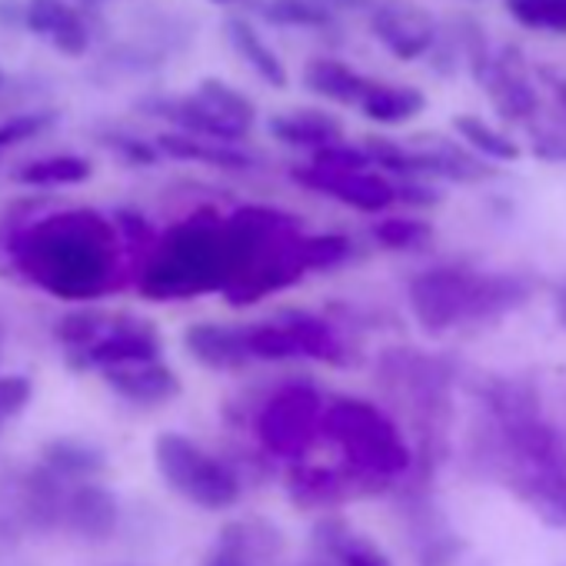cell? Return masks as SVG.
<instances>
[{
    "mask_svg": "<svg viewBox=\"0 0 566 566\" xmlns=\"http://www.w3.org/2000/svg\"><path fill=\"white\" fill-rule=\"evenodd\" d=\"M536 297V280L523 270H483L440 260L407 280V307L423 334L443 337L460 327L496 324Z\"/></svg>",
    "mask_w": 566,
    "mask_h": 566,
    "instance_id": "cell-1",
    "label": "cell"
},
{
    "mask_svg": "<svg viewBox=\"0 0 566 566\" xmlns=\"http://www.w3.org/2000/svg\"><path fill=\"white\" fill-rule=\"evenodd\" d=\"M28 253L44 260L41 276L67 301H87L107 291L117 253V230L94 210L57 213L28 233ZM41 280V283H44Z\"/></svg>",
    "mask_w": 566,
    "mask_h": 566,
    "instance_id": "cell-2",
    "label": "cell"
},
{
    "mask_svg": "<svg viewBox=\"0 0 566 566\" xmlns=\"http://www.w3.org/2000/svg\"><path fill=\"white\" fill-rule=\"evenodd\" d=\"M324 443H331L340 453V463L394 490H400V483L417 467L410 433L390 417L387 407H380L370 397H331L324 413Z\"/></svg>",
    "mask_w": 566,
    "mask_h": 566,
    "instance_id": "cell-3",
    "label": "cell"
},
{
    "mask_svg": "<svg viewBox=\"0 0 566 566\" xmlns=\"http://www.w3.org/2000/svg\"><path fill=\"white\" fill-rule=\"evenodd\" d=\"M327 403L331 394L307 377L273 384L247 417L256 450L273 463H304L314 447L324 443Z\"/></svg>",
    "mask_w": 566,
    "mask_h": 566,
    "instance_id": "cell-4",
    "label": "cell"
},
{
    "mask_svg": "<svg viewBox=\"0 0 566 566\" xmlns=\"http://www.w3.org/2000/svg\"><path fill=\"white\" fill-rule=\"evenodd\" d=\"M154 463L177 496L207 513L233 510L243 500V476L237 467L184 433H160L154 440Z\"/></svg>",
    "mask_w": 566,
    "mask_h": 566,
    "instance_id": "cell-5",
    "label": "cell"
},
{
    "mask_svg": "<svg viewBox=\"0 0 566 566\" xmlns=\"http://www.w3.org/2000/svg\"><path fill=\"white\" fill-rule=\"evenodd\" d=\"M283 490H287V500L297 510L321 513V516L340 513V506L357 503V500L394 493V486L370 480L347 463H314V460L287 467V473H283Z\"/></svg>",
    "mask_w": 566,
    "mask_h": 566,
    "instance_id": "cell-6",
    "label": "cell"
},
{
    "mask_svg": "<svg viewBox=\"0 0 566 566\" xmlns=\"http://www.w3.org/2000/svg\"><path fill=\"white\" fill-rule=\"evenodd\" d=\"M291 180L301 184L311 193H321L347 210L367 213V217H384L397 207V184L380 174L377 167L370 170H327L317 164H301L291 167Z\"/></svg>",
    "mask_w": 566,
    "mask_h": 566,
    "instance_id": "cell-7",
    "label": "cell"
},
{
    "mask_svg": "<svg viewBox=\"0 0 566 566\" xmlns=\"http://www.w3.org/2000/svg\"><path fill=\"white\" fill-rule=\"evenodd\" d=\"M367 24L380 48L403 64L427 61L440 38V24L433 21V14L410 4V0H377L367 14Z\"/></svg>",
    "mask_w": 566,
    "mask_h": 566,
    "instance_id": "cell-8",
    "label": "cell"
},
{
    "mask_svg": "<svg viewBox=\"0 0 566 566\" xmlns=\"http://www.w3.org/2000/svg\"><path fill=\"white\" fill-rule=\"evenodd\" d=\"M490 94V104L503 124H533L539 114V91L533 84L530 64L520 48H503L493 54L490 67L476 77Z\"/></svg>",
    "mask_w": 566,
    "mask_h": 566,
    "instance_id": "cell-9",
    "label": "cell"
},
{
    "mask_svg": "<svg viewBox=\"0 0 566 566\" xmlns=\"http://www.w3.org/2000/svg\"><path fill=\"white\" fill-rule=\"evenodd\" d=\"M24 31L71 61L87 57L94 48V31L71 0H28Z\"/></svg>",
    "mask_w": 566,
    "mask_h": 566,
    "instance_id": "cell-10",
    "label": "cell"
},
{
    "mask_svg": "<svg viewBox=\"0 0 566 566\" xmlns=\"http://www.w3.org/2000/svg\"><path fill=\"white\" fill-rule=\"evenodd\" d=\"M160 334L147 321L124 317L117 324H107V331L84 350V364L117 370V367H134V364H154L160 360Z\"/></svg>",
    "mask_w": 566,
    "mask_h": 566,
    "instance_id": "cell-11",
    "label": "cell"
},
{
    "mask_svg": "<svg viewBox=\"0 0 566 566\" xmlns=\"http://www.w3.org/2000/svg\"><path fill=\"white\" fill-rule=\"evenodd\" d=\"M276 317L294 331L307 364H324V367H340V370L357 364L350 340L324 314L307 311V307H280Z\"/></svg>",
    "mask_w": 566,
    "mask_h": 566,
    "instance_id": "cell-12",
    "label": "cell"
},
{
    "mask_svg": "<svg viewBox=\"0 0 566 566\" xmlns=\"http://www.w3.org/2000/svg\"><path fill=\"white\" fill-rule=\"evenodd\" d=\"M184 350L203 370H213V374H237L253 364L247 354L243 324H217V321L190 324L184 331Z\"/></svg>",
    "mask_w": 566,
    "mask_h": 566,
    "instance_id": "cell-13",
    "label": "cell"
},
{
    "mask_svg": "<svg viewBox=\"0 0 566 566\" xmlns=\"http://www.w3.org/2000/svg\"><path fill=\"white\" fill-rule=\"evenodd\" d=\"M266 134L276 144H283V147L307 150L314 157L317 150H327V147H334V144L344 140V124L331 111H321V107H294V111L273 114L266 120Z\"/></svg>",
    "mask_w": 566,
    "mask_h": 566,
    "instance_id": "cell-14",
    "label": "cell"
},
{
    "mask_svg": "<svg viewBox=\"0 0 566 566\" xmlns=\"http://www.w3.org/2000/svg\"><path fill=\"white\" fill-rule=\"evenodd\" d=\"M314 556L334 559L337 566H394V559L364 533H357L344 513H324L311 536Z\"/></svg>",
    "mask_w": 566,
    "mask_h": 566,
    "instance_id": "cell-15",
    "label": "cell"
},
{
    "mask_svg": "<svg viewBox=\"0 0 566 566\" xmlns=\"http://www.w3.org/2000/svg\"><path fill=\"white\" fill-rule=\"evenodd\" d=\"M483 420L490 423H510V420H523L533 413H543L539 407V390L526 380V377H510V374H480L470 384Z\"/></svg>",
    "mask_w": 566,
    "mask_h": 566,
    "instance_id": "cell-16",
    "label": "cell"
},
{
    "mask_svg": "<svg viewBox=\"0 0 566 566\" xmlns=\"http://www.w3.org/2000/svg\"><path fill=\"white\" fill-rule=\"evenodd\" d=\"M223 38L230 44V51L273 91H287L291 87V71L280 61V54L266 44V38L260 34V28L253 24L250 14H230L223 21Z\"/></svg>",
    "mask_w": 566,
    "mask_h": 566,
    "instance_id": "cell-17",
    "label": "cell"
},
{
    "mask_svg": "<svg viewBox=\"0 0 566 566\" xmlns=\"http://www.w3.org/2000/svg\"><path fill=\"white\" fill-rule=\"evenodd\" d=\"M503 486L543 523L566 530V470H510Z\"/></svg>",
    "mask_w": 566,
    "mask_h": 566,
    "instance_id": "cell-18",
    "label": "cell"
},
{
    "mask_svg": "<svg viewBox=\"0 0 566 566\" xmlns=\"http://www.w3.org/2000/svg\"><path fill=\"white\" fill-rule=\"evenodd\" d=\"M120 506L114 493L97 483H77L61 503V523L87 539H107L117 530Z\"/></svg>",
    "mask_w": 566,
    "mask_h": 566,
    "instance_id": "cell-19",
    "label": "cell"
},
{
    "mask_svg": "<svg viewBox=\"0 0 566 566\" xmlns=\"http://www.w3.org/2000/svg\"><path fill=\"white\" fill-rule=\"evenodd\" d=\"M104 380L107 387L130 400V403H140V407H160V403H170L180 397V377L164 364V360H154V364H134V367H117V370H104Z\"/></svg>",
    "mask_w": 566,
    "mask_h": 566,
    "instance_id": "cell-20",
    "label": "cell"
},
{
    "mask_svg": "<svg viewBox=\"0 0 566 566\" xmlns=\"http://www.w3.org/2000/svg\"><path fill=\"white\" fill-rule=\"evenodd\" d=\"M301 84L327 101V104H337V107H360L364 94L370 91V77H364L354 64L340 61V57H311L304 64V74H301Z\"/></svg>",
    "mask_w": 566,
    "mask_h": 566,
    "instance_id": "cell-21",
    "label": "cell"
},
{
    "mask_svg": "<svg viewBox=\"0 0 566 566\" xmlns=\"http://www.w3.org/2000/svg\"><path fill=\"white\" fill-rule=\"evenodd\" d=\"M157 150L164 157L187 160V164H203V167L227 170V174H250V170H256V157L250 150H243L240 144H213V140L187 137V134H177V130L160 134L157 137Z\"/></svg>",
    "mask_w": 566,
    "mask_h": 566,
    "instance_id": "cell-22",
    "label": "cell"
},
{
    "mask_svg": "<svg viewBox=\"0 0 566 566\" xmlns=\"http://www.w3.org/2000/svg\"><path fill=\"white\" fill-rule=\"evenodd\" d=\"M223 546L237 549L240 556H247L253 566H276L283 559V553H287V539H283V533L260 520V516H243V520H230L223 530H220V539Z\"/></svg>",
    "mask_w": 566,
    "mask_h": 566,
    "instance_id": "cell-23",
    "label": "cell"
},
{
    "mask_svg": "<svg viewBox=\"0 0 566 566\" xmlns=\"http://www.w3.org/2000/svg\"><path fill=\"white\" fill-rule=\"evenodd\" d=\"M370 124L380 127H400L417 120L427 111V97L420 87L410 84H387V81H374L370 91L364 94L360 107H357Z\"/></svg>",
    "mask_w": 566,
    "mask_h": 566,
    "instance_id": "cell-24",
    "label": "cell"
},
{
    "mask_svg": "<svg viewBox=\"0 0 566 566\" xmlns=\"http://www.w3.org/2000/svg\"><path fill=\"white\" fill-rule=\"evenodd\" d=\"M243 340H247V354L253 364H307L294 331L276 314L266 321L243 324Z\"/></svg>",
    "mask_w": 566,
    "mask_h": 566,
    "instance_id": "cell-25",
    "label": "cell"
},
{
    "mask_svg": "<svg viewBox=\"0 0 566 566\" xmlns=\"http://www.w3.org/2000/svg\"><path fill=\"white\" fill-rule=\"evenodd\" d=\"M453 134L463 147H470L476 157H483L486 164L500 167V164H516L523 157V147L500 127H493L490 120L476 117V114H457L453 120Z\"/></svg>",
    "mask_w": 566,
    "mask_h": 566,
    "instance_id": "cell-26",
    "label": "cell"
},
{
    "mask_svg": "<svg viewBox=\"0 0 566 566\" xmlns=\"http://www.w3.org/2000/svg\"><path fill=\"white\" fill-rule=\"evenodd\" d=\"M437 227L420 213H384L370 227L374 247L387 253H420L433 243Z\"/></svg>",
    "mask_w": 566,
    "mask_h": 566,
    "instance_id": "cell-27",
    "label": "cell"
},
{
    "mask_svg": "<svg viewBox=\"0 0 566 566\" xmlns=\"http://www.w3.org/2000/svg\"><path fill=\"white\" fill-rule=\"evenodd\" d=\"M94 164L81 154H54V157H38L24 164L14 177L28 187H74L91 180Z\"/></svg>",
    "mask_w": 566,
    "mask_h": 566,
    "instance_id": "cell-28",
    "label": "cell"
},
{
    "mask_svg": "<svg viewBox=\"0 0 566 566\" xmlns=\"http://www.w3.org/2000/svg\"><path fill=\"white\" fill-rule=\"evenodd\" d=\"M193 94L207 104V107H213L227 124H233L237 130H243V134H250L253 127H256V104L240 91V87H233V84H227V81H217V77H207V81H200L197 87H193Z\"/></svg>",
    "mask_w": 566,
    "mask_h": 566,
    "instance_id": "cell-29",
    "label": "cell"
},
{
    "mask_svg": "<svg viewBox=\"0 0 566 566\" xmlns=\"http://www.w3.org/2000/svg\"><path fill=\"white\" fill-rule=\"evenodd\" d=\"M256 14L273 28H297V31H331L337 14L317 0H260Z\"/></svg>",
    "mask_w": 566,
    "mask_h": 566,
    "instance_id": "cell-30",
    "label": "cell"
},
{
    "mask_svg": "<svg viewBox=\"0 0 566 566\" xmlns=\"http://www.w3.org/2000/svg\"><path fill=\"white\" fill-rule=\"evenodd\" d=\"M357 243L347 233L327 230V233H304L301 237V260L307 273H327L354 260Z\"/></svg>",
    "mask_w": 566,
    "mask_h": 566,
    "instance_id": "cell-31",
    "label": "cell"
},
{
    "mask_svg": "<svg viewBox=\"0 0 566 566\" xmlns=\"http://www.w3.org/2000/svg\"><path fill=\"white\" fill-rule=\"evenodd\" d=\"M48 463L64 480H91L104 470V453L81 440H57L48 447Z\"/></svg>",
    "mask_w": 566,
    "mask_h": 566,
    "instance_id": "cell-32",
    "label": "cell"
},
{
    "mask_svg": "<svg viewBox=\"0 0 566 566\" xmlns=\"http://www.w3.org/2000/svg\"><path fill=\"white\" fill-rule=\"evenodd\" d=\"M503 8L526 31L566 34V0H503Z\"/></svg>",
    "mask_w": 566,
    "mask_h": 566,
    "instance_id": "cell-33",
    "label": "cell"
},
{
    "mask_svg": "<svg viewBox=\"0 0 566 566\" xmlns=\"http://www.w3.org/2000/svg\"><path fill=\"white\" fill-rule=\"evenodd\" d=\"M54 120H57L54 111H31V114H18V117L0 120V154L41 137L44 130H51Z\"/></svg>",
    "mask_w": 566,
    "mask_h": 566,
    "instance_id": "cell-34",
    "label": "cell"
},
{
    "mask_svg": "<svg viewBox=\"0 0 566 566\" xmlns=\"http://www.w3.org/2000/svg\"><path fill=\"white\" fill-rule=\"evenodd\" d=\"M397 184V203H403L410 213H423L440 207L443 190H437L433 180H394Z\"/></svg>",
    "mask_w": 566,
    "mask_h": 566,
    "instance_id": "cell-35",
    "label": "cell"
},
{
    "mask_svg": "<svg viewBox=\"0 0 566 566\" xmlns=\"http://www.w3.org/2000/svg\"><path fill=\"white\" fill-rule=\"evenodd\" d=\"M28 400H31L28 377H0V427H4L11 417H18Z\"/></svg>",
    "mask_w": 566,
    "mask_h": 566,
    "instance_id": "cell-36",
    "label": "cell"
},
{
    "mask_svg": "<svg viewBox=\"0 0 566 566\" xmlns=\"http://www.w3.org/2000/svg\"><path fill=\"white\" fill-rule=\"evenodd\" d=\"M107 144H111L114 154H120L124 160H130V164H137V167H150V164H157V160L164 157V154L157 150V144L137 140V137H130V134H114V137H107Z\"/></svg>",
    "mask_w": 566,
    "mask_h": 566,
    "instance_id": "cell-37",
    "label": "cell"
},
{
    "mask_svg": "<svg viewBox=\"0 0 566 566\" xmlns=\"http://www.w3.org/2000/svg\"><path fill=\"white\" fill-rule=\"evenodd\" d=\"M200 566H253L247 556H240L237 549H230V546H223V543H213L210 549H207V556L200 559Z\"/></svg>",
    "mask_w": 566,
    "mask_h": 566,
    "instance_id": "cell-38",
    "label": "cell"
},
{
    "mask_svg": "<svg viewBox=\"0 0 566 566\" xmlns=\"http://www.w3.org/2000/svg\"><path fill=\"white\" fill-rule=\"evenodd\" d=\"M28 18V0H0V31H18Z\"/></svg>",
    "mask_w": 566,
    "mask_h": 566,
    "instance_id": "cell-39",
    "label": "cell"
},
{
    "mask_svg": "<svg viewBox=\"0 0 566 566\" xmlns=\"http://www.w3.org/2000/svg\"><path fill=\"white\" fill-rule=\"evenodd\" d=\"M317 4H324L334 14H370L377 0H317Z\"/></svg>",
    "mask_w": 566,
    "mask_h": 566,
    "instance_id": "cell-40",
    "label": "cell"
},
{
    "mask_svg": "<svg viewBox=\"0 0 566 566\" xmlns=\"http://www.w3.org/2000/svg\"><path fill=\"white\" fill-rule=\"evenodd\" d=\"M210 4H217V8H230L233 14H256L260 0H210Z\"/></svg>",
    "mask_w": 566,
    "mask_h": 566,
    "instance_id": "cell-41",
    "label": "cell"
},
{
    "mask_svg": "<svg viewBox=\"0 0 566 566\" xmlns=\"http://www.w3.org/2000/svg\"><path fill=\"white\" fill-rule=\"evenodd\" d=\"M553 311H556V317H559V324L566 327V280L556 287V294H553Z\"/></svg>",
    "mask_w": 566,
    "mask_h": 566,
    "instance_id": "cell-42",
    "label": "cell"
},
{
    "mask_svg": "<svg viewBox=\"0 0 566 566\" xmlns=\"http://www.w3.org/2000/svg\"><path fill=\"white\" fill-rule=\"evenodd\" d=\"M297 566H337L334 559H324V556H311V559H304V563H297Z\"/></svg>",
    "mask_w": 566,
    "mask_h": 566,
    "instance_id": "cell-43",
    "label": "cell"
},
{
    "mask_svg": "<svg viewBox=\"0 0 566 566\" xmlns=\"http://www.w3.org/2000/svg\"><path fill=\"white\" fill-rule=\"evenodd\" d=\"M0 84H4V71H0Z\"/></svg>",
    "mask_w": 566,
    "mask_h": 566,
    "instance_id": "cell-44",
    "label": "cell"
}]
</instances>
